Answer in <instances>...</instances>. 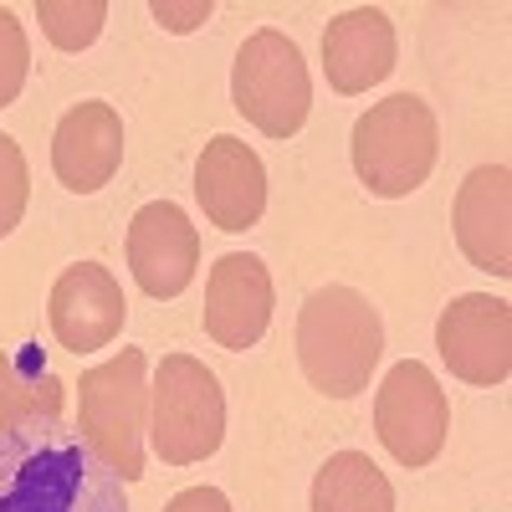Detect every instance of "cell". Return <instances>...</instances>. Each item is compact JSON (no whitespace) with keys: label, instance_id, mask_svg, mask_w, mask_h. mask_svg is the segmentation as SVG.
<instances>
[{"label":"cell","instance_id":"obj_1","mask_svg":"<svg viewBox=\"0 0 512 512\" xmlns=\"http://www.w3.org/2000/svg\"><path fill=\"white\" fill-rule=\"evenodd\" d=\"M0 512H128L113 466L67 425L0 436Z\"/></svg>","mask_w":512,"mask_h":512},{"label":"cell","instance_id":"obj_2","mask_svg":"<svg viewBox=\"0 0 512 512\" xmlns=\"http://www.w3.org/2000/svg\"><path fill=\"white\" fill-rule=\"evenodd\" d=\"M379 354H384V323L359 287L328 282L303 297V308H297V364H303L318 395L354 400L359 390H369Z\"/></svg>","mask_w":512,"mask_h":512},{"label":"cell","instance_id":"obj_3","mask_svg":"<svg viewBox=\"0 0 512 512\" xmlns=\"http://www.w3.org/2000/svg\"><path fill=\"white\" fill-rule=\"evenodd\" d=\"M441 159V123L431 103L415 93H395L359 113L354 123V175L379 200H405L431 180Z\"/></svg>","mask_w":512,"mask_h":512},{"label":"cell","instance_id":"obj_4","mask_svg":"<svg viewBox=\"0 0 512 512\" xmlns=\"http://www.w3.org/2000/svg\"><path fill=\"white\" fill-rule=\"evenodd\" d=\"M149 359L144 349H118L113 359L93 364L77 384V431L118 482L144 477V431H149Z\"/></svg>","mask_w":512,"mask_h":512},{"label":"cell","instance_id":"obj_5","mask_svg":"<svg viewBox=\"0 0 512 512\" xmlns=\"http://www.w3.org/2000/svg\"><path fill=\"white\" fill-rule=\"evenodd\" d=\"M149 441L164 466H195L226 441L221 379L195 354H164L149 384Z\"/></svg>","mask_w":512,"mask_h":512},{"label":"cell","instance_id":"obj_6","mask_svg":"<svg viewBox=\"0 0 512 512\" xmlns=\"http://www.w3.org/2000/svg\"><path fill=\"white\" fill-rule=\"evenodd\" d=\"M231 103L236 113L267 139H292L313 113V82L297 41L262 26L241 41L231 67Z\"/></svg>","mask_w":512,"mask_h":512},{"label":"cell","instance_id":"obj_7","mask_svg":"<svg viewBox=\"0 0 512 512\" xmlns=\"http://www.w3.org/2000/svg\"><path fill=\"white\" fill-rule=\"evenodd\" d=\"M374 431L400 466H431L451 431V405L441 379L420 359H400L374 395Z\"/></svg>","mask_w":512,"mask_h":512},{"label":"cell","instance_id":"obj_8","mask_svg":"<svg viewBox=\"0 0 512 512\" xmlns=\"http://www.w3.org/2000/svg\"><path fill=\"white\" fill-rule=\"evenodd\" d=\"M441 364L466 384H507L512 374V303L492 292H461L436 318Z\"/></svg>","mask_w":512,"mask_h":512},{"label":"cell","instance_id":"obj_9","mask_svg":"<svg viewBox=\"0 0 512 512\" xmlns=\"http://www.w3.org/2000/svg\"><path fill=\"white\" fill-rule=\"evenodd\" d=\"M277 292H272V272L262 256L251 251H226L205 277V333L221 349L246 354L262 344V333L272 323Z\"/></svg>","mask_w":512,"mask_h":512},{"label":"cell","instance_id":"obj_10","mask_svg":"<svg viewBox=\"0 0 512 512\" xmlns=\"http://www.w3.org/2000/svg\"><path fill=\"white\" fill-rule=\"evenodd\" d=\"M47 323L57 333V344L67 354H93L108 349L113 338L128 323V303H123V287L108 267L98 262H72L47 297Z\"/></svg>","mask_w":512,"mask_h":512},{"label":"cell","instance_id":"obj_11","mask_svg":"<svg viewBox=\"0 0 512 512\" xmlns=\"http://www.w3.org/2000/svg\"><path fill=\"white\" fill-rule=\"evenodd\" d=\"M195 200L216 231H251L267 210V164L236 134H216L195 159Z\"/></svg>","mask_w":512,"mask_h":512},{"label":"cell","instance_id":"obj_12","mask_svg":"<svg viewBox=\"0 0 512 512\" xmlns=\"http://www.w3.org/2000/svg\"><path fill=\"white\" fill-rule=\"evenodd\" d=\"M200 267V231L175 200H149L128 221V272L149 297H180Z\"/></svg>","mask_w":512,"mask_h":512},{"label":"cell","instance_id":"obj_13","mask_svg":"<svg viewBox=\"0 0 512 512\" xmlns=\"http://www.w3.org/2000/svg\"><path fill=\"white\" fill-rule=\"evenodd\" d=\"M451 226L461 256L487 277H512V175L507 164H477L461 180Z\"/></svg>","mask_w":512,"mask_h":512},{"label":"cell","instance_id":"obj_14","mask_svg":"<svg viewBox=\"0 0 512 512\" xmlns=\"http://www.w3.org/2000/svg\"><path fill=\"white\" fill-rule=\"evenodd\" d=\"M123 164V118L113 103L88 98V103H72L52 134V169L62 190L72 195H93L103 190Z\"/></svg>","mask_w":512,"mask_h":512},{"label":"cell","instance_id":"obj_15","mask_svg":"<svg viewBox=\"0 0 512 512\" xmlns=\"http://www.w3.org/2000/svg\"><path fill=\"white\" fill-rule=\"evenodd\" d=\"M395 21L379 6H354L323 31V72L333 82V93H369L395 72Z\"/></svg>","mask_w":512,"mask_h":512},{"label":"cell","instance_id":"obj_16","mask_svg":"<svg viewBox=\"0 0 512 512\" xmlns=\"http://www.w3.org/2000/svg\"><path fill=\"white\" fill-rule=\"evenodd\" d=\"M67 410V384L41 364L36 344L0 349V436L26 425H57Z\"/></svg>","mask_w":512,"mask_h":512},{"label":"cell","instance_id":"obj_17","mask_svg":"<svg viewBox=\"0 0 512 512\" xmlns=\"http://www.w3.org/2000/svg\"><path fill=\"white\" fill-rule=\"evenodd\" d=\"M313 512H395V487L364 451H333L313 477Z\"/></svg>","mask_w":512,"mask_h":512},{"label":"cell","instance_id":"obj_18","mask_svg":"<svg viewBox=\"0 0 512 512\" xmlns=\"http://www.w3.org/2000/svg\"><path fill=\"white\" fill-rule=\"evenodd\" d=\"M36 16H41V31H47V41L57 52H82L103 36L108 6L103 0H41Z\"/></svg>","mask_w":512,"mask_h":512},{"label":"cell","instance_id":"obj_19","mask_svg":"<svg viewBox=\"0 0 512 512\" xmlns=\"http://www.w3.org/2000/svg\"><path fill=\"white\" fill-rule=\"evenodd\" d=\"M26 200H31V169L26 154L11 134H0V241H6L21 216H26Z\"/></svg>","mask_w":512,"mask_h":512},{"label":"cell","instance_id":"obj_20","mask_svg":"<svg viewBox=\"0 0 512 512\" xmlns=\"http://www.w3.org/2000/svg\"><path fill=\"white\" fill-rule=\"evenodd\" d=\"M31 77V47H26V26L16 11L0 6V108H11Z\"/></svg>","mask_w":512,"mask_h":512},{"label":"cell","instance_id":"obj_21","mask_svg":"<svg viewBox=\"0 0 512 512\" xmlns=\"http://www.w3.org/2000/svg\"><path fill=\"white\" fill-rule=\"evenodd\" d=\"M149 16H154L164 31L185 36V31H195L200 21H210V0H190V6H169V0H154V6H149Z\"/></svg>","mask_w":512,"mask_h":512},{"label":"cell","instance_id":"obj_22","mask_svg":"<svg viewBox=\"0 0 512 512\" xmlns=\"http://www.w3.org/2000/svg\"><path fill=\"white\" fill-rule=\"evenodd\" d=\"M164 512H231V497L221 487H185L180 497H169Z\"/></svg>","mask_w":512,"mask_h":512}]
</instances>
